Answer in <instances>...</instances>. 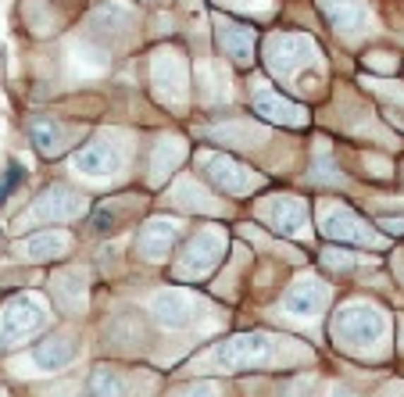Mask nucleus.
<instances>
[{
    "instance_id": "f257e3e1",
    "label": "nucleus",
    "mask_w": 404,
    "mask_h": 397,
    "mask_svg": "<svg viewBox=\"0 0 404 397\" xmlns=\"http://www.w3.org/2000/svg\"><path fill=\"white\" fill-rule=\"evenodd\" d=\"M272 355V344H268V336L261 333H240V336H229V340H218V348H215V362L225 365V369H258L265 365Z\"/></svg>"
},
{
    "instance_id": "f03ea898",
    "label": "nucleus",
    "mask_w": 404,
    "mask_h": 397,
    "mask_svg": "<svg viewBox=\"0 0 404 397\" xmlns=\"http://www.w3.org/2000/svg\"><path fill=\"white\" fill-rule=\"evenodd\" d=\"M333 333H336L340 344H355V348L376 344V340L383 336V315L376 308H365V304L343 308L333 319Z\"/></svg>"
},
{
    "instance_id": "7ed1b4c3",
    "label": "nucleus",
    "mask_w": 404,
    "mask_h": 397,
    "mask_svg": "<svg viewBox=\"0 0 404 397\" xmlns=\"http://www.w3.org/2000/svg\"><path fill=\"white\" fill-rule=\"evenodd\" d=\"M40 326H43V304L36 297H29V294L15 297L4 308V315H0V344L11 348L22 336H29L32 329H40Z\"/></svg>"
},
{
    "instance_id": "20e7f679",
    "label": "nucleus",
    "mask_w": 404,
    "mask_h": 397,
    "mask_svg": "<svg viewBox=\"0 0 404 397\" xmlns=\"http://www.w3.org/2000/svg\"><path fill=\"white\" fill-rule=\"evenodd\" d=\"M83 211V197L76 194V190H69V186H50L40 201H36V208H32V215L36 218H47V222H69V218H76Z\"/></svg>"
},
{
    "instance_id": "39448f33",
    "label": "nucleus",
    "mask_w": 404,
    "mask_h": 397,
    "mask_svg": "<svg viewBox=\"0 0 404 397\" xmlns=\"http://www.w3.org/2000/svg\"><path fill=\"white\" fill-rule=\"evenodd\" d=\"M150 312L165 329H186L194 322V304H190V297L183 290H161L150 301Z\"/></svg>"
},
{
    "instance_id": "423d86ee",
    "label": "nucleus",
    "mask_w": 404,
    "mask_h": 397,
    "mask_svg": "<svg viewBox=\"0 0 404 397\" xmlns=\"http://www.w3.org/2000/svg\"><path fill=\"white\" fill-rule=\"evenodd\" d=\"M222 237L215 233V230H204L201 237H194V244L186 247V258H183V265H179V272L183 275H197V272H208L218 258H222Z\"/></svg>"
},
{
    "instance_id": "0eeeda50",
    "label": "nucleus",
    "mask_w": 404,
    "mask_h": 397,
    "mask_svg": "<svg viewBox=\"0 0 404 397\" xmlns=\"http://www.w3.org/2000/svg\"><path fill=\"white\" fill-rule=\"evenodd\" d=\"M201 165H204V176H208L222 194H244V190L251 186V179L244 176V168H240L237 161L222 158V154H208Z\"/></svg>"
},
{
    "instance_id": "6e6552de",
    "label": "nucleus",
    "mask_w": 404,
    "mask_h": 397,
    "mask_svg": "<svg viewBox=\"0 0 404 397\" xmlns=\"http://www.w3.org/2000/svg\"><path fill=\"white\" fill-rule=\"evenodd\" d=\"M326 301H329V287H326V283H319V279H301V283H294V287L286 290L283 308L294 312V315H315Z\"/></svg>"
},
{
    "instance_id": "1a4fd4ad",
    "label": "nucleus",
    "mask_w": 404,
    "mask_h": 397,
    "mask_svg": "<svg viewBox=\"0 0 404 397\" xmlns=\"http://www.w3.org/2000/svg\"><path fill=\"white\" fill-rule=\"evenodd\" d=\"M176 237H179V230H176L172 222H147L143 230H140L136 247H140L143 258L161 261L165 254H172V247H176Z\"/></svg>"
},
{
    "instance_id": "9d476101",
    "label": "nucleus",
    "mask_w": 404,
    "mask_h": 397,
    "mask_svg": "<svg viewBox=\"0 0 404 397\" xmlns=\"http://www.w3.org/2000/svg\"><path fill=\"white\" fill-rule=\"evenodd\" d=\"M72 165L79 168L83 176H111V172H114V165H119V154H114L111 143L97 140V143L79 147L76 158H72Z\"/></svg>"
},
{
    "instance_id": "9b49d317",
    "label": "nucleus",
    "mask_w": 404,
    "mask_h": 397,
    "mask_svg": "<svg viewBox=\"0 0 404 397\" xmlns=\"http://www.w3.org/2000/svg\"><path fill=\"white\" fill-rule=\"evenodd\" d=\"M76 355H79V348H76L72 336H47V340H40V344H36L32 362H36L40 369L54 372V369H65Z\"/></svg>"
},
{
    "instance_id": "f8f14e48",
    "label": "nucleus",
    "mask_w": 404,
    "mask_h": 397,
    "mask_svg": "<svg viewBox=\"0 0 404 397\" xmlns=\"http://www.w3.org/2000/svg\"><path fill=\"white\" fill-rule=\"evenodd\" d=\"M311 54V43L301 40V36H279L272 40V50H268V65L283 76V72H294L297 61H304Z\"/></svg>"
},
{
    "instance_id": "ddd939ff",
    "label": "nucleus",
    "mask_w": 404,
    "mask_h": 397,
    "mask_svg": "<svg viewBox=\"0 0 404 397\" xmlns=\"http://www.w3.org/2000/svg\"><path fill=\"white\" fill-rule=\"evenodd\" d=\"M322 233L333 237V240H343V244H369L365 222L351 211H329L326 222H322Z\"/></svg>"
},
{
    "instance_id": "4468645a",
    "label": "nucleus",
    "mask_w": 404,
    "mask_h": 397,
    "mask_svg": "<svg viewBox=\"0 0 404 397\" xmlns=\"http://www.w3.org/2000/svg\"><path fill=\"white\" fill-rule=\"evenodd\" d=\"M304 218H308V211H304V204H301L297 197H279V201L272 204V211H268L272 230H275V233H286V237L301 233V230H304Z\"/></svg>"
},
{
    "instance_id": "2eb2a0df",
    "label": "nucleus",
    "mask_w": 404,
    "mask_h": 397,
    "mask_svg": "<svg viewBox=\"0 0 404 397\" xmlns=\"http://www.w3.org/2000/svg\"><path fill=\"white\" fill-rule=\"evenodd\" d=\"M254 111H258L261 119L275 122V126H301L304 122L301 107L290 104V100H283V97H275V93H258L254 97Z\"/></svg>"
},
{
    "instance_id": "dca6fc26",
    "label": "nucleus",
    "mask_w": 404,
    "mask_h": 397,
    "mask_svg": "<svg viewBox=\"0 0 404 397\" xmlns=\"http://www.w3.org/2000/svg\"><path fill=\"white\" fill-rule=\"evenodd\" d=\"M322 11H326V18L343 32H355V29H362L365 25V4L362 0H322Z\"/></svg>"
},
{
    "instance_id": "f3484780",
    "label": "nucleus",
    "mask_w": 404,
    "mask_h": 397,
    "mask_svg": "<svg viewBox=\"0 0 404 397\" xmlns=\"http://www.w3.org/2000/svg\"><path fill=\"white\" fill-rule=\"evenodd\" d=\"M65 244H69V237H61V233H43V237L22 240V244H18V254L29 258V261H43V258H54Z\"/></svg>"
},
{
    "instance_id": "a211bd4d",
    "label": "nucleus",
    "mask_w": 404,
    "mask_h": 397,
    "mask_svg": "<svg viewBox=\"0 0 404 397\" xmlns=\"http://www.w3.org/2000/svg\"><path fill=\"white\" fill-rule=\"evenodd\" d=\"M218 40H222V47L233 54V58L240 61V65H247L251 61V50H254V32L251 29H240V25H229V29H222L218 32Z\"/></svg>"
},
{
    "instance_id": "6ab92c4d",
    "label": "nucleus",
    "mask_w": 404,
    "mask_h": 397,
    "mask_svg": "<svg viewBox=\"0 0 404 397\" xmlns=\"http://www.w3.org/2000/svg\"><path fill=\"white\" fill-rule=\"evenodd\" d=\"M29 133H32V143H36V150H40L43 158H54L57 150L65 147V140H61V129H57L54 122H47V119H32Z\"/></svg>"
},
{
    "instance_id": "aec40b11",
    "label": "nucleus",
    "mask_w": 404,
    "mask_h": 397,
    "mask_svg": "<svg viewBox=\"0 0 404 397\" xmlns=\"http://www.w3.org/2000/svg\"><path fill=\"white\" fill-rule=\"evenodd\" d=\"M90 397H122V379L111 365H97L90 376Z\"/></svg>"
},
{
    "instance_id": "412c9836",
    "label": "nucleus",
    "mask_w": 404,
    "mask_h": 397,
    "mask_svg": "<svg viewBox=\"0 0 404 397\" xmlns=\"http://www.w3.org/2000/svg\"><path fill=\"white\" fill-rule=\"evenodd\" d=\"M22 179H25L22 168H18V165H8V176H4V183H0V208L8 204V197L18 190V183H22Z\"/></svg>"
},
{
    "instance_id": "4be33fe9",
    "label": "nucleus",
    "mask_w": 404,
    "mask_h": 397,
    "mask_svg": "<svg viewBox=\"0 0 404 397\" xmlns=\"http://www.w3.org/2000/svg\"><path fill=\"white\" fill-rule=\"evenodd\" d=\"M379 225H383L386 233H393V237H397V233L404 237V218H379Z\"/></svg>"
},
{
    "instance_id": "5701e85b",
    "label": "nucleus",
    "mask_w": 404,
    "mask_h": 397,
    "mask_svg": "<svg viewBox=\"0 0 404 397\" xmlns=\"http://www.w3.org/2000/svg\"><path fill=\"white\" fill-rule=\"evenodd\" d=\"M186 397H215V386H211V383H201V386H194Z\"/></svg>"
}]
</instances>
